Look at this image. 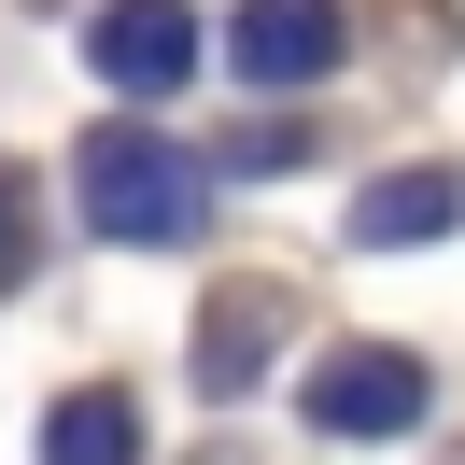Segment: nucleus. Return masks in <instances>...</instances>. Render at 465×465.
Instances as JSON below:
<instances>
[{
  "instance_id": "f257e3e1",
  "label": "nucleus",
  "mask_w": 465,
  "mask_h": 465,
  "mask_svg": "<svg viewBox=\"0 0 465 465\" xmlns=\"http://www.w3.org/2000/svg\"><path fill=\"white\" fill-rule=\"evenodd\" d=\"M71 198H85V226H99V240H198L212 170H198L183 142H155V127H99L85 170H71Z\"/></svg>"
},
{
  "instance_id": "423d86ee",
  "label": "nucleus",
  "mask_w": 465,
  "mask_h": 465,
  "mask_svg": "<svg viewBox=\"0 0 465 465\" xmlns=\"http://www.w3.org/2000/svg\"><path fill=\"white\" fill-rule=\"evenodd\" d=\"M127 451H142V409L127 395H71L43 423V465H127Z\"/></svg>"
},
{
  "instance_id": "0eeeda50",
  "label": "nucleus",
  "mask_w": 465,
  "mask_h": 465,
  "mask_svg": "<svg viewBox=\"0 0 465 465\" xmlns=\"http://www.w3.org/2000/svg\"><path fill=\"white\" fill-rule=\"evenodd\" d=\"M254 339H268V311H254V296H240V311L212 324V395H240V381H254Z\"/></svg>"
},
{
  "instance_id": "39448f33",
  "label": "nucleus",
  "mask_w": 465,
  "mask_h": 465,
  "mask_svg": "<svg viewBox=\"0 0 465 465\" xmlns=\"http://www.w3.org/2000/svg\"><path fill=\"white\" fill-rule=\"evenodd\" d=\"M451 226H465V183L451 170H395V183L352 198V240H367V254H409V240H451Z\"/></svg>"
},
{
  "instance_id": "20e7f679",
  "label": "nucleus",
  "mask_w": 465,
  "mask_h": 465,
  "mask_svg": "<svg viewBox=\"0 0 465 465\" xmlns=\"http://www.w3.org/2000/svg\"><path fill=\"white\" fill-rule=\"evenodd\" d=\"M339 0H254V15H240V71H254V85H324V71H339Z\"/></svg>"
},
{
  "instance_id": "f03ea898",
  "label": "nucleus",
  "mask_w": 465,
  "mask_h": 465,
  "mask_svg": "<svg viewBox=\"0 0 465 465\" xmlns=\"http://www.w3.org/2000/svg\"><path fill=\"white\" fill-rule=\"evenodd\" d=\"M85 57H99V85H127V99H170L183 71H198V15L183 0H114L85 29Z\"/></svg>"
},
{
  "instance_id": "7ed1b4c3",
  "label": "nucleus",
  "mask_w": 465,
  "mask_h": 465,
  "mask_svg": "<svg viewBox=\"0 0 465 465\" xmlns=\"http://www.w3.org/2000/svg\"><path fill=\"white\" fill-rule=\"evenodd\" d=\"M311 423L324 437H395V423H423V367H409V352H339V367L311 381Z\"/></svg>"
},
{
  "instance_id": "6e6552de",
  "label": "nucleus",
  "mask_w": 465,
  "mask_h": 465,
  "mask_svg": "<svg viewBox=\"0 0 465 465\" xmlns=\"http://www.w3.org/2000/svg\"><path fill=\"white\" fill-rule=\"evenodd\" d=\"M29 268V183H0V282Z\"/></svg>"
}]
</instances>
